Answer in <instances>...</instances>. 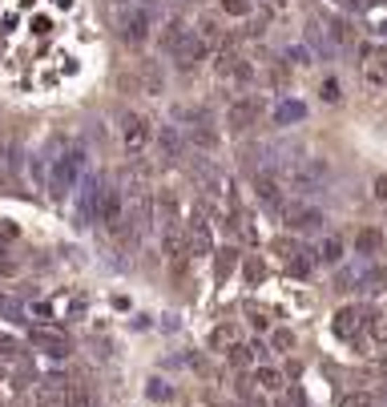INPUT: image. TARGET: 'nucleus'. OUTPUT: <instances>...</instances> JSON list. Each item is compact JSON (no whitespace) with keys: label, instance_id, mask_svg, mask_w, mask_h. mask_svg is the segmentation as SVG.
Returning a JSON list of instances; mask_svg holds the SVG:
<instances>
[{"label":"nucleus","instance_id":"40","mask_svg":"<svg viewBox=\"0 0 387 407\" xmlns=\"http://www.w3.org/2000/svg\"><path fill=\"white\" fill-rule=\"evenodd\" d=\"M339 4H343V8H359V4H363V0H339Z\"/></svg>","mask_w":387,"mask_h":407},{"label":"nucleus","instance_id":"26","mask_svg":"<svg viewBox=\"0 0 387 407\" xmlns=\"http://www.w3.org/2000/svg\"><path fill=\"white\" fill-rule=\"evenodd\" d=\"M0 315H4L8 323H25V307L13 303V298H0Z\"/></svg>","mask_w":387,"mask_h":407},{"label":"nucleus","instance_id":"13","mask_svg":"<svg viewBox=\"0 0 387 407\" xmlns=\"http://www.w3.org/2000/svg\"><path fill=\"white\" fill-rule=\"evenodd\" d=\"M287 222L294 230H322V210H315V206H299V202H290L287 206Z\"/></svg>","mask_w":387,"mask_h":407},{"label":"nucleus","instance_id":"5","mask_svg":"<svg viewBox=\"0 0 387 407\" xmlns=\"http://www.w3.org/2000/svg\"><path fill=\"white\" fill-rule=\"evenodd\" d=\"M258 101L242 97V101H230V109H226V130L230 133H250L258 125Z\"/></svg>","mask_w":387,"mask_h":407},{"label":"nucleus","instance_id":"16","mask_svg":"<svg viewBox=\"0 0 387 407\" xmlns=\"http://www.w3.org/2000/svg\"><path fill=\"white\" fill-rule=\"evenodd\" d=\"M319 266V250H311V246H299L294 254L287 258V270L294 278H311V270Z\"/></svg>","mask_w":387,"mask_h":407},{"label":"nucleus","instance_id":"33","mask_svg":"<svg viewBox=\"0 0 387 407\" xmlns=\"http://www.w3.org/2000/svg\"><path fill=\"white\" fill-rule=\"evenodd\" d=\"M319 93H322V101H331V105H335V101L343 97V89H339V81H335V77H327V81H322V89H319Z\"/></svg>","mask_w":387,"mask_h":407},{"label":"nucleus","instance_id":"38","mask_svg":"<svg viewBox=\"0 0 387 407\" xmlns=\"http://www.w3.org/2000/svg\"><path fill=\"white\" fill-rule=\"evenodd\" d=\"M16 238V226L13 222H0V242H13Z\"/></svg>","mask_w":387,"mask_h":407},{"label":"nucleus","instance_id":"27","mask_svg":"<svg viewBox=\"0 0 387 407\" xmlns=\"http://www.w3.org/2000/svg\"><path fill=\"white\" fill-rule=\"evenodd\" d=\"M226 17H250V0H222Z\"/></svg>","mask_w":387,"mask_h":407},{"label":"nucleus","instance_id":"6","mask_svg":"<svg viewBox=\"0 0 387 407\" xmlns=\"http://www.w3.org/2000/svg\"><path fill=\"white\" fill-rule=\"evenodd\" d=\"M367 323H371V310H359V307H343L335 315V335L339 339H347V343H355L363 331H367Z\"/></svg>","mask_w":387,"mask_h":407},{"label":"nucleus","instance_id":"11","mask_svg":"<svg viewBox=\"0 0 387 407\" xmlns=\"http://www.w3.org/2000/svg\"><path fill=\"white\" fill-rule=\"evenodd\" d=\"M202 57H206V41H202L198 33H190V36H186V41H182V45L174 49V61H177V69H182V73H190V69L198 65Z\"/></svg>","mask_w":387,"mask_h":407},{"label":"nucleus","instance_id":"7","mask_svg":"<svg viewBox=\"0 0 387 407\" xmlns=\"http://www.w3.org/2000/svg\"><path fill=\"white\" fill-rule=\"evenodd\" d=\"M29 343L36 347V351H45V355H53V359H64L69 351H73V343L64 339L61 331H48V326H36L29 335Z\"/></svg>","mask_w":387,"mask_h":407},{"label":"nucleus","instance_id":"12","mask_svg":"<svg viewBox=\"0 0 387 407\" xmlns=\"http://www.w3.org/2000/svg\"><path fill=\"white\" fill-rule=\"evenodd\" d=\"M137 89L149 93V97H161L165 93V73H161L158 61H142L137 65Z\"/></svg>","mask_w":387,"mask_h":407},{"label":"nucleus","instance_id":"8","mask_svg":"<svg viewBox=\"0 0 387 407\" xmlns=\"http://www.w3.org/2000/svg\"><path fill=\"white\" fill-rule=\"evenodd\" d=\"M154 142H158V153L170 165H177L182 158H186V137H182V130H177V125H161Z\"/></svg>","mask_w":387,"mask_h":407},{"label":"nucleus","instance_id":"21","mask_svg":"<svg viewBox=\"0 0 387 407\" xmlns=\"http://www.w3.org/2000/svg\"><path fill=\"white\" fill-rule=\"evenodd\" d=\"M190 33H194V29H186V20L174 17L170 25H165V29H161V49H170V53H174V49H177V45H182V41H186Z\"/></svg>","mask_w":387,"mask_h":407},{"label":"nucleus","instance_id":"20","mask_svg":"<svg viewBox=\"0 0 387 407\" xmlns=\"http://www.w3.org/2000/svg\"><path fill=\"white\" fill-rule=\"evenodd\" d=\"M234 270H238V246H222L214 254V275H218V282H226Z\"/></svg>","mask_w":387,"mask_h":407},{"label":"nucleus","instance_id":"4","mask_svg":"<svg viewBox=\"0 0 387 407\" xmlns=\"http://www.w3.org/2000/svg\"><path fill=\"white\" fill-rule=\"evenodd\" d=\"M177 117H186V121H190V142L198 149H218L222 133H218V125H214V117H210L206 109H182Z\"/></svg>","mask_w":387,"mask_h":407},{"label":"nucleus","instance_id":"19","mask_svg":"<svg viewBox=\"0 0 387 407\" xmlns=\"http://www.w3.org/2000/svg\"><path fill=\"white\" fill-rule=\"evenodd\" d=\"M343 254H347V242H343L339 234H327V238L319 242V262H322V266H339Z\"/></svg>","mask_w":387,"mask_h":407},{"label":"nucleus","instance_id":"18","mask_svg":"<svg viewBox=\"0 0 387 407\" xmlns=\"http://www.w3.org/2000/svg\"><path fill=\"white\" fill-rule=\"evenodd\" d=\"M161 246H165V254H170V262L177 258H190L194 250H190V234H182V230H165V238H161Z\"/></svg>","mask_w":387,"mask_h":407},{"label":"nucleus","instance_id":"17","mask_svg":"<svg viewBox=\"0 0 387 407\" xmlns=\"http://www.w3.org/2000/svg\"><path fill=\"white\" fill-rule=\"evenodd\" d=\"M379 250H383V230L363 226L359 234H355V254H363V258H371V254H379Z\"/></svg>","mask_w":387,"mask_h":407},{"label":"nucleus","instance_id":"36","mask_svg":"<svg viewBox=\"0 0 387 407\" xmlns=\"http://www.w3.org/2000/svg\"><path fill=\"white\" fill-rule=\"evenodd\" d=\"M165 395H170V387H165L161 379H154V383H149V399H165Z\"/></svg>","mask_w":387,"mask_h":407},{"label":"nucleus","instance_id":"3","mask_svg":"<svg viewBox=\"0 0 387 407\" xmlns=\"http://www.w3.org/2000/svg\"><path fill=\"white\" fill-rule=\"evenodd\" d=\"M158 133L149 130V121H145L142 113H125V121H121V142H125V153H129V162H137L145 153V146L154 142Z\"/></svg>","mask_w":387,"mask_h":407},{"label":"nucleus","instance_id":"29","mask_svg":"<svg viewBox=\"0 0 387 407\" xmlns=\"http://www.w3.org/2000/svg\"><path fill=\"white\" fill-rule=\"evenodd\" d=\"M262 278H266V266H262V258H250V262H246V282H250V287H258Z\"/></svg>","mask_w":387,"mask_h":407},{"label":"nucleus","instance_id":"37","mask_svg":"<svg viewBox=\"0 0 387 407\" xmlns=\"http://www.w3.org/2000/svg\"><path fill=\"white\" fill-rule=\"evenodd\" d=\"M371 190H375V198H379V202H387V174H379V178H375V186H371Z\"/></svg>","mask_w":387,"mask_h":407},{"label":"nucleus","instance_id":"1","mask_svg":"<svg viewBox=\"0 0 387 407\" xmlns=\"http://www.w3.org/2000/svg\"><path fill=\"white\" fill-rule=\"evenodd\" d=\"M81 174H85V149H69V153H61L57 165H53V174H48V194L69 198Z\"/></svg>","mask_w":387,"mask_h":407},{"label":"nucleus","instance_id":"22","mask_svg":"<svg viewBox=\"0 0 387 407\" xmlns=\"http://www.w3.org/2000/svg\"><path fill=\"white\" fill-rule=\"evenodd\" d=\"M303 117H306V105H303V101H283V105L274 109V121H278V125H299Z\"/></svg>","mask_w":387,"mask_h":407},{"label":"nucleus","instance_id":"25","mask_svg":"<svg viewBox=\"0 0 387 407\" xmlns=\"http://www.w3.org/2000/svg\"><path fill=\"white\" fill-rule=\"evenodd\" d=\"M226 359H230V367H250V363H254V347H242V343H234Z\"/></svg>","mask_w":387,"mask_h":407},{"label":"nucleus","instance_id":"23","mask_svg":"<svg viewBox=\"0 0 387 407\" xmlns=\"http://www.w3.org/2000/svg\"><path fill=\"white\" fill-rule=\"evenodd\" d=\"M254 383L262 391H283V371H274V367H266V363H262V367L254 371Z\"/></svg>","mask_w":387,"mask_h":407},{"label":"nucleus","instance_id":"14","mask_svg":"<svg viewBox=\"0 0 387 407\" xmlns=\"http://www.w3.org/2000/svg\"><path fill=\"white\" fill-rule=\"evenodd\" d=\"M202 214H206V206H198V214H194V222H190V250H194V254H210V250H214L210 222L202 218Z\"/></svg>","mask_w":387,"mask_h":407},{"label":"nucleus","instance_id":"28","mask_svg":"<svg viewBox=\"0 0 387 407\" xmlns=\"http://www.w3.org/2000/svg\"><path fill=\"white\" fill-rule=\"evenodd\" d=\"M271 347L287 355V351H294V335H290V331H274V335H271Z\"/></svg>","mask_w":387,"mask_h":407},{"label":"nucleus","instance_id":"9","mask_svg":"<svg viewBox=\"0 0 387 407\" xmlns=\"http://www.w3.org/2000/svg\"><path fill=\"white\" fill-rule=\"evenodd\" d=\"M121 41H129V45H145L149 41V13L145 8H129L121 17Z\"/></svg>","mask_w":387,"mask_h":407},{"label":"nucleus","instance_id":"31","mask_svg":"<svg viewBox=\"0 0 387 407\" xmlns=\"http://www.w3.org/2000/svg\"><path fill=\"white\" fill-rule=\"evenodd\" d=\"M234 339H238V331H234V326H218V331L210 335V343H214V347H226V343L234 347Z\"/></svg>","mask_w":387,"mask_h":407},{"label":"nucleus","instance_id":"34","mask_svg":"<svg viewBox=\"0 0 387 407\" xmlns=\"http://www.w3.org/2000/svg\"><path fill=\"white\" fill-rule=\"evenodd\" d=\"M331 41H335V45H347V41H351V29H347V20H335V25H331Z\"/></svg>","mask_w":387,"mask_h":407},{"label":"nucleus","instance_id":"39","mask_svg":"<svg viewBox=\"0 0 387 407\" xmlns=\"http://www.w3.org/2000/svg\"><path fill=\"white\" fill-rule=\"evenodd\" d=\"M16 270H20V266H16L13 258H4V254H0V275H16Z\"/></svg>","mask_w":387,"mask_h":407},{"label":"nucleus","instance_id":"24","mask_svg":"<svg viewBox=\"0 0 387 407\" xmlns=\"http://www.w3.org/2000/svg\"><path fill=\"white\" fill-rule=\"evenodd\" d=\"M198 36H202L206 45H222V25H218L214 17H206L202 25H198Z\"/></svg>","mask_w":387,"mask_h":407},{"label":"nucleus","instance_id":"10","mask_svg":"<svg viewBox=\"0 0 387 407\" xmlns=\"http://www.w3.org/2000/svg\"><path fill=\"white\" fill-rule=\"evenodd\" d=\"M254 194H258V202H262V206L283 210V181H278V174H271V170L254 174Z\"/></svg>","mask_w":387,"mask_h":407},{"label":"nucleus","instance_id":"30","mask_svg":"<svg viewBox=\"0 0 387 407\" xmlns=\"http://www.w3.org/2000/svg\"><path fill=\"white\" fill-rule=\"evenodd\" d=\"M343 407H375V395H371V391H351V395L343 399Z\"/></svg>","mask_w":387,"mask_h":407},{"label":"nucleus","instance_id":"2","mask_svg":"<svg viewBox=\"0 0 387 407\" xmlns=\"http://www.w3.org/2000/svg\"><path fill=\"white\" fill-rule=\"evenodd\" d=\"M283 174H287L294 194H315V190H322V181H327V162H319V158H299V162L283 165Z\"/></svg>","mask_w":387,"mask_h":407},{"label":"nucleus","instance_id":"32","mask_svg":"<svg viewBox=\"0 0 387 407\" xmlns=\"http://www.w3.org/2000/svg\"><path fill=\"white\" fill-rule=\"evenodd\" d=\"M363 287H367V291H383V287H387V266H379V270H371V275L363 278Z\"/></svg>","mask_w":387,"mask_h":407},{"label":"nucleus","instance_id":"15","mask_svg":"<svg viewBox=\"0 0 387 407\" xmlns=\"http://www.w3.org/2000/svg\"><path fill=\"white\" fill-rule=\"evenodd\" d=\"M363 77H367L371 85H387V49L363 53Z\"/></svg>","mask_w":387,"mask_h":407},{"label":"nucleus","instance_id":"35","mask_svg":"<svg viewBox=\"0 0 387 407\" xmlns=\"http://www.w3.org/2000/svg\"><path fill=\"white\" fill-rule=\"evenodd\" d=\"M287 61L290 65H311V53H306L303 45H294V49H287Z\"/></svg>","mask_w":387,"mask_h":407}]
</instances>
